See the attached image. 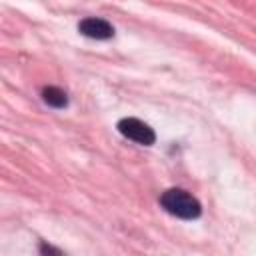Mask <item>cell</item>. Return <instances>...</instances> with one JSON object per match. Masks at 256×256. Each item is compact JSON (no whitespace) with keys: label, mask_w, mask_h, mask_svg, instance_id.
Returning <instances> with one entry per match:
<instances>
[{"label":"cell","mask_w":256,"mask_h":256,"mask_svg":"<svg viewBox=\"0 0 256 256\" xmlns=\"http://www.w3.org/2000/svg\"><path fill=\"white\" fill-rule=\"evenodd\" d=\"M42 100H44L48 106H52V108H66V106H68V96H66V92H64L62 88H58V86H46V88L42 90Z\"/></svg>","instance_id":"4"},{"label":"cell","mask_w":256,"mask_h":256,"mask_svg":"<svg viewBox=\"0 0 256 256\" xmlns=\"http://www.w3.org/2000/svg\"><path fill=\"white\" fill-rule=\"evenodd\" d=\"M116 128H118V132H120L124 138L132 140V142H136V144L152 146V144L156 142L154 130H152L146 122H142V120H138V118H122Z\"/></svg>","instance_id":"2"},{"label":"cell","mask_w":256,"mask_h":256,"mask_svg":"<svg viewBox=\"0 0 256 256\" xmlns=\"http://www.w3.org/2000/svg\"><path fill=\"white\" fill-rule=\"evenodd\" d=\"M160 206L168 214H172V216H176L180 220H196L202 214L200 202L192 194L182 190V188H168V190H164L160 194Z\"/></svg>","instance_id":"1"},{"label":"cell","mask_w":256,"mask_h":256,"mask_svg":"<svg viewBox=\"0 0 256 256\" xmlns=\"http://www.w3.org/2000/svg\"><path fill=\"white\" fill-rule=\"evenodd\" d=\"M40 252H42V256H62L60 250H56L54 246H50V244H46V242L40 244Z\"/></svg>","instance_id":"5"},{"label":"cell","mask_w":256,"mask_h":256,"mask_svg":"<svg viewBox=\"0 0 256 256\" xmlns=\"http://www.w3.org/2000/svg\"><path fill=\"white\" fill-rule=\"evenodd\" d=\"M78 32L86 38H92V40H108V38L114 36V26L104 18L90 16V18L80 20Z\"/></svg>","instance_id":"3"}]
</instances>
